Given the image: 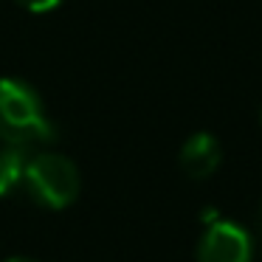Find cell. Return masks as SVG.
<instances>
[{
	"label": "cell",
	"instance_id": "6da1fadb",
	"mask_svg": "<svg viewBox=\"0 0 262 262\" xmlns=\"http://www.w3.org/2000/svg\"><path fill=\"white\" fill-rule=\"evenodd\" d=\"M51 119L46 113L40 93L23 79L3 76L0 79V141L12 147H42L54 141Z\"/></svg>",
	"mask_w": 262,
	"mask_h": 262
},
{
	"label": "cell",
	"instance_id": "7a4b0ae2",
	"mask_svg": "<svg viewBox=\"0 0 262 262\" xmlns=\"http://www.w3.org/2000/svg\"><path fill=\"white\" fill-rule=\"evenodd\" d=\"M26 194L42 209H68L82 189L79 166L62 152H34L29 155V164L23 172V186Z\"/></svg>",
	"mask_w": 262,
	"mask_h": 262
},
{
	"label": "cell",
	"instance_id": "3957f363",
	"mask_svg": "<svg viewBox=\"0 0 262 262\" xmlns=\"http://www.w3.org/2000/svg\"><path fill=\"white\" fill-rule=\"evenodd\" d=\"M254 239L231 220H211L198 239V262H251Z\"/></svg>",
	"mask_w": 262,
	"mask_h": 262
},
{
	"label": "cell",
	"instance_id": "277c9868",
	"mask_svg": "<svg viewBox=\"0 0 262 262\" xmlns=\"http://www.w3.org/2000/svg\"><path fill=\"white\" fill-rule=\"evenodd\" d=\"M178 161H181V169L186 172L189 178L203 181V178L214 175L220 161H223L220 141H217L211 133H194V136H189L186 141H183Z\"/></svg>",
	"mask_w": 262,
	"mask_h": 262
},
{
	"label": "cell",
	"instance_id": "5b68a950",
	"mask_svg": "<svg viewBox=\"0 0 262 262\" xmlns=\"http://www.w3.org/2000/svg\"><path fill=\"white\" fill-rule=\"evenodd\" d=\"M29 149L26 147H12V144H3L0 147V198L17 192L23 186V172L29 164Z\"/></svg>",
	"mask_w": 262,
	"mask_h": 262
},
{
	"label": "cell",
	"instance_id": "8992f818",
	"mask_svg": "<svg viewBox=\"0 0 262 262\" xmlns=\"http://www.w3.org/2000/svg\"><path fill=\"white\" fill-rule=\"evenodd\" d=\"M14 3L23 6L26 12H31V14H46V12H54L62 0H14Z\"/></svg>",
	"mask_w": 262,
	"mask_h": 262
},
{
	"label": "cell",
	"instance_id": "52a82bcc",
	"mask_svg": "<svg viewBox=\"0 0 262 262\" xmlns=\"http://www.w3.org/2000/svg\"><path fill=\"white\" fill-rule=\"evenodd\" d=\"M3 262H40V259H31V256H9Z\"/></svg>",
	"mask_w": 262,
	"mask_h": 262
},
{
	"label": "cell",
	"instance_id": "ba28073f",
	"mask_svg": "<svg viewBox=\"0 0 262 262\" xmlns=\"http://www.w3.org/2000/svg\"><path fill=\"white\" fill-rule=\"evenodd\" d=\"M259 124H262V110H259Z\"/></svg>",
	"mask_w": 262,
	"mask_h": 262
}]
</instances>
